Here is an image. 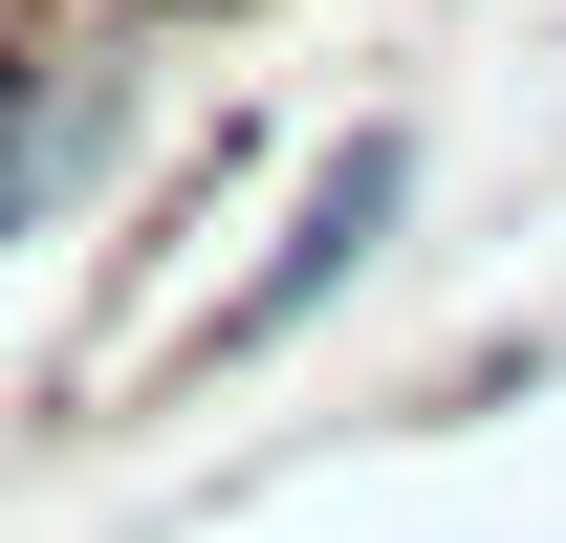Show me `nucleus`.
Instances as JSON below:
<instances>
[{"mask_svg": "<svg viewBox=\"0 0 566 543\" xmlns=\"http://www.w3.org/2000/svg\"><path fill=\"white\" fill-rule=\"evenodd\" d=\"M392 196H415V131H327V174H305V217H283V262H240L175 327V370H262V348H305L327 305L370 283V239H392Z\"/></svg>", "mask_w": 566, "mask_h": 543, "instance_id": "1", "label": "nucleus"}, {"mask_svg": "<svg viewBox=\"0 0 566 543\" xmlns=\"http://www.w3.org/2000/svg\"><path fill=\"white\" fill-rule=\"evenodd\" d=\"M109 152H132V87H109V44H87V66H44V87H0V239H44V217H66Z\"/></svg>", "mask_w": 566, "mask_h": 543, "instance_id": "2", "label": "nucleus"}]
</instances>
